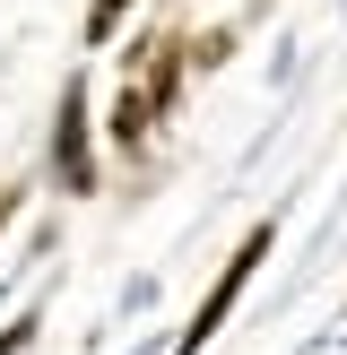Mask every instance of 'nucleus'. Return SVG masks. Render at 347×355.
<instances>
[{
	"mask_svg": "<svg viewBox=\"0 0 347 355\" xmlns=\"http://www.w3.org/2000/svg\"><path fill=\"white\" fill-rule=\"evenodd\" d=\"M269 252H278V217H252V225H243V243L226 252V269L208 277V295L191 304V321H183V338H174V355H208V347H217V329L235 321L243 286L260 277V260H269Z\"/></svg>",
	"mask_w": 347,
	"mask_h": 355,
	"instance_id": "f257e3e1",
	"label": "nucleus"
},
{
	"mask_svg": "<svg viewBox=\"0 0 347 355\" xmlns=\"http://www.w3.org/2000/svg\"><path fill=\"white\" fill-rule=\"evenodd\" d=\"M96 78L87 69H69L61 96H52V191L61 200H87L96 191Z\"/></svg>",
	"mask_w": 347,
	"mask_h": 355,
	"instance_id": "f03ea898",
	"label": "nucleus"
},
{
	"mask_svg": "<svg viewBox=\"0 0 347 355\" xmlns=\"http://www.w3.org/2000/svg\"><path fill=\"white\" fill-rule=\"evenodd\" d=\"M130 87L148 96L156 121H174V113H183V87H191V35L183 26H148V61H139Z\"/></svg>",
	"mask_w": 347,
	"mask_h": 355,
	"instance_id": "7ed1b4c3",
	"label": "nucleus"
},
{
	"mask_svg": "<svg viewBox=\"0 0 347 355\" xmlns=\"http://www.w3.org/2000/svg\"><path fill=\"white\" fill-rule=\"evenodd\" d=\"M96 130H104V148H113V156H139V148H148L156 130H165V121H156V113H148V96H139L130 78H121V87H113V104H104V121H96Z\"/></svg>",
	"mask_w": 347,
	"mask_h": 355,
	"instance_id": "20e7f679",
	"label": "nucleus"
},
{
	"mask_svg": "<svg viewBox=\"0 0 347 355\" xmlns=\"http://www.w3.org/2000/svg\"><path fill=\"white\" fill-rule=\"evenodd\" d=\"M130 9H139V0H87L78 44H87V52H113V44H121V26H130Z\"/></svg>",
	"mask_w": 347,
	"mask_h": 355,
	"instance_id": "39448f33",
	"label": "nucleus"
},
{
	"mask_svg": "<svg viewBox=\"0 0 347 355\" xmlns=\"http://www.w3.org/2000/svg\"><path fill=\"white\" fill-rule=\"evenodd\" d=\"M217 61H235V26H208V35H191V69H217Z\"/></svg>",
	"mask_w": 347,
	"mask_h": 355,
	"instance_id": "423d86ee",
	"label": "nucleus"
},
{
	"mask_svg": "<svg viewBox=\"0 0 347 355\" xmlns=\"http://www.w3.org/2000/svg\"><path fill=\"white\" fill-rule=\"evenodd\" d=\"M35 329H44V321H35V312H17V321L0 329V355H26V347H35Z\"/></svg>",
	"mask_w": 347,
	"mask_h": 355,
	"instance_id": "0eeeda50",
	"label": "nucleus"
},
{
	"mask_svg": "<svg viewBox=\"0 0 347 355\" xmlns=\"http://www.w3.org/2000/svg\"><path fill=\"white\" fill-rule=\"evenodd\" d=\"M17 208H26V182H0V243H9V225H17Z\"/></svg>",
	"mask_w": 347,
	"mask_h": 355,
	"instance_id": "6e6552de",
	"label": "nucleus"
}]
</instances>
